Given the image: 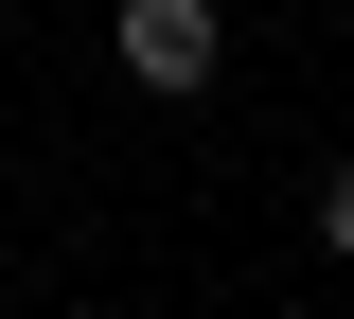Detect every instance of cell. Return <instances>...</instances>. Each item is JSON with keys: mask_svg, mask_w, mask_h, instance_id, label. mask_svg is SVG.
<instances>
[{"mask_svg": "<svg viewBox=\"0 0 354 319\" xmlns=\"http://www.w3.org/2000/svg\"><path fill=\"white\" fill-rule=\"evenodd\" d=\"M106 53H124V89H142V107H213L230 18H213V0H106Z\"/></svg>", "mask_w": 354, "mask_h": 319, "instance_id": "6da1fadb", "label": "cell"}, {"mask_svg": "<svg viewBox=\"0 0 354 319\" xmlns=\"http://www.w3.org/2000/svg\"><path fill=\"white\" fill-rule=\"evenodd\" d=\"M319 266H354V142L319 160Z\"/></svg>", "mask_w": 354, "mask_h": 319, "instance_id": "7a4b0ae2", "label": "cell"}]
</instances>
